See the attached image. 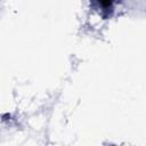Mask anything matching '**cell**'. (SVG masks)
I'll list each match as a JSON object with an SVG mask.
<instances>
[{"label":"cell","instance_id":"1","mask_svg":"<svg viewBox=\"0 0 146 146\" xmlns=\"http://www.w3.org/2000/svg\"><path fill=\"white\" fill-rule=\"evenodd\" d=\"M99 6H102L103 8H111L114 0H98Z\"/></svg>","mask_w":146,"mask_h":146}]
</instances>
